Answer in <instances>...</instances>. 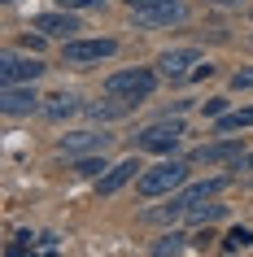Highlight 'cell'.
<instances>
[{
    "label": "cell",
    "mask_w": 253,
    "mask_h": 257,
    "mask_svg": "<svg viewBox=\"0 0 253 257\" xmlns=\"http://www.w3.org/2000/svg\"><path fill=\"white\" fill-rule=\"evenodd\" d=\"M223 188H227V179H205V183H192V188H184L179 196H171L161 209H144V218H148V222H171V218L188 214L197 201H210V196H218Z\"/></svg>",
    "instance_id": "cell-1"
},
{
    "label": "cell",
    "mask_w": 253,
    "mask_h": 257,
    "mask_svg": "<svg viewBox=\"0 0 253 257\" xmlns=\"http://www.w3.org/2000/svg\"><path fill=\"white\" fill-rule=\"evenodd\" d=\"M184 179H188L184 162H157V166H148L144 175L135 179V192H140L144 201H153V196H166V192L184 188Z\"/></svg>",
    "instance_id": "cell-2"
},
{
    "label": "cell",
    "mask_w": 253,
    "mask_h": 257,
    "mask_svg": "<svg viewBox=\"0 0 253 257\" xmlns=\"http://www.w3.org/2000/svg\"><path fill=\"white\" fill-rule=\"evenodd\" d=\"M153 87H157V74L153 70H118V74H109L105 79V92L118 96V100H131V105H140V100H148L153 96Z\"/></svg>",
    "instance_id": "cell-3"
},
{
    "label": "cell",
    "mask_w": 253,
    "mask_h": 257,
    "mask_svg": "<svg viewBox=\"0 0 253 257\" xmlns=\"http://www.w3.org/2000/svg\"><path fill=\"white\" fill-rule=\"evenodd\" d=\"M179 140H184V122H179V118H175V122L161 118V122H153V126H144L135 144H140L144 153H175V149H179Z\"/></svg>",
    "instance_id": "cell-4"
},
{
    "label": "cell",
    "mask_w": 253,
    "mask_h": 257,
    "mask_svg": "<svg viewBox=\"0 0 253 257\" xmlns=\"http://www.w3.org/2000/svg\"><path fill=\"white\" fill-rule=\"evenodd\" d=\"M118 53V40H66V48H61V57H66L70 66H92V61H105V57Z\"/></svg>",
    "instance_id": "cell-5"
},
{
    "label": "cell",
    "mask_w": 253,
    "mask_h": 257,
    "mask_svg": "<svg viewBox=\"0 0 253 257\" xmlns=\"http://www.w3.org/2000/svg\"><path fill=\"white\" fill-rule=\"evenodd\" d=\"M197 61H201L197 48H171V53L157 57V74H161V79H171V83H179V79H188V74H192V66H197Z\"/></svg>",
    "instance_id": "cell-6"
},
{
    "label": "cell",
    "mask_w": 253,
    "mask_h": 257,
    "mask_svg": "<svg viewBox=\"0 0 253 257\" xmlns=\"http://www.w3.org/2000/svg\"><path fill=\"white\" fill-rule=\"evenodd\" d=\"M244 157V144L240 140H218V144H201L192 153V162L197 166H236Z\"/></svg>",
    "instance_id": "cell-7"
},
{
    "label": "cell",
    "mask_w": 253,
    "mask_h": 257,
    "mask_svg": "<svg viewBox=\"0 0 253 257\" xmlns=\"http://www.w3.org/2000/svg\"><path fill=\"white\" fill-rule=\"evenodd\" d=\"M40 74H44L40 57H18V53H9L5 61H0V79H5V87H14V83H35Z\"/></svg>",
    "instance_id": "cell-8"
},
{
    "label": "cell",
    "mask_w": 253,
    "mask_h": 257,
    "mask_svg": "<svg viewBox=\"0 0 253 257\" xmlns=\"http://www.w3.org/2000/svg\"><path fill=\"white\" fill-rule=\"evenodd\" d=\"M44 96H35V87L31 83H14V87H5V96H0V109L9 113V118H22V113H35Z\"/></svg>",
    "instance_id": "cell-9"
},
{
    "label": "cell",
    "mask_w": 253,
    "mask_h": 257,
    "mask_svg": "<svg viewBox=\"0 0 253 257\" xmlns=\"http://www.w3.org/2000/svg\"><path fill=\"white\" fill-rule=\"evenodd\" d=\"M135 22L140 27H175V22H184L188 9L179 5V0H166V5H148V9H131Z\"/></svg>",
    "instance_id": "cell-10"
},
{
    "label": "cell",
    "mask_w": 253,
    "mask_h": 257,
    "mask_svg": "<svg viewBox=\"0 0 253 257\" xmlns=\"http://www.w3.org/2000/svg\"><path fill=\"white\" fill-rule=\"evenodd\" d=\"M35 31L48 35V40H70V35L83 31V27H79V18L70 14V9H61V14H40L35 18Z\"/></svg>",
    "instance_id": "cell-11"
},
{
    "label": "cell",
    "mask_w": 253,
    "mask_h": 257,
    "mask_svg": "<svg viewBox=\"0 0 253 257\" xmlns=\"http://www.w3.org/2000/svg\"><path fill=\"white\" fill-rule=\"evenodd\" d=\"M105 144H109V136L101 131H74V136H61L57 140V149L66 153V157H83V153H105Z\"/></svg>",
    "instance_id": "cell-12"
},
{
    "label": "cell",
    "mask_w": 253,
    "mask_h": 257,
    "mask_svg": "<svg viewBox=\"0 0 253 257\" xmlns=\"http://www.w3.org/2000/svg\"><path fill=\"white\" fill-rule=\"evenodd\" d=\"M135 170H144V166L135 162V157H127V162H118V166H109L105 175L96 179V192H101V196H114L122 183H131V179H135Z\"/></svg>",
    "instance_id": "cell-13"
},
{
    "label": "cell",
    "mask_w": 253,
    "mask_h": 257,
    "mask_svg": "<svg viewBox=\"0 0 253 257\" xmlns=\"http://www.w3.org/2000/svg\"><path fill=\"white\" fill-rule=\"evenodd\" d=\"M79 109V96H70V92H57V96H44V118H53V122H61V118H70Z\"/></svg>",
    "instance_id": "cell-14"
},
{
    "label": "cell",
    "mask_w": 253,
    "mask_h": 257,
    "mask_svg": "<svg viewBox=\"0 0 253 257\" xmlns=\"http://www.w3.org/2000/svg\"><path fill=\"white\" fill-rule=\"evenodd\" d=\"M101 170H109L101 153H83V157H74V175H79V179H96Z\"/></svg>",
    "instance_id": "cell-15"
},
{
    "label": "cell",
    "mask_w": 253,
    "mask_h": 257,
    "mask_svg": "<svg viewBox=\"0 0 253 257\" xmlns=\"http://www.w3.org/2000/svg\"><path fill=\"white\" fill-rule=\"evenodd\" d=\"M253 126V109H240V113H223L218 118V136H231V131H244Z\"/></svg>",
    "instance_id": "cell-16"
},
{
    "label": "cell",
    "mask_w": 253,
    "mask_h": 257,
    "mask_svg": "<svg viewBox=\"0 0 253 257\" xmlns=\"http://www.w3.org/2000/svg\"><path fill=\"white\" fill-rule=\"evenodd\" d=\"M253 244V231L249 227H236V231H227L223 235V253H240V248H249Z\"/></svg>",
    "instance_id": "cell-17"
},
{
    "label": "cell",
    "mask_w": 253,
    "mask_h": 257,
    "mask_svg": "<svg viewBox=\"0 0 253 257\" xmlns=\"http://www.w3.org/2000/svg\"><path fill=\"white\" fill-rule=\"evenodd\" d=\"M188 214L197 218V222H214V218H223V214H227V205H201V201H197Z\"/></svg>",
    "instance_id": "cell-18"
},
{
    "label": "cell",
    "mask_w": 253,
    "mask_h": 257,
    "mask_svg": "<svg viewBox=\"0 0 253 257\" xmlns=\"http://www.w3.org/2000/svg\"><path fill=\"white\" fill-rule=\"evenodd\" d=\"M188 235H179V231H171V235H161V240H153V253H179L184 248Z\"/></svg>",
    "instance_id": "cell-19"
},
{
    "label": "cell",
    "mask_w": 253,
    "mask_h": 257,
    "mask_svg": "<svg viewBox=\"0 0 253 257\" xmlns=\"http://www.w3.org/2000/svg\"><path fill=\"white\" fill-rule=\"evenodd\" d=\"M249 87H253V66H244L231 74V92H249Z\"/></svg>",
    "instance_id": "cell-20"
},
{
    "label": "cell",
    "mask_w": 253,
    "mask_h": 257,
    "mask_svg": "<svg viewBox=\"0 0 253 257\" xmlns=\"http://www.w3.org/2000/svg\"><path fill=\"white\" fill-rule=\"evenodd\" d=\"M223 113H227V100H223V96L205 100V118H223Z\"/></svg>",
    "instance_id": "cell-21"
},
{
    "label": "cell",
    "mask_w": 253,
    "mask_h": 257,
    "mask_svg": "<svg viewBox=\"0 0 253 257\" xmlns=\"http://www.w3.org/2000/svg\"><path fill=\"white\" fill-rule=\"evenodd\" d=\"M57 5H61V9H96L101 0H57Z\"/></svg>",
    "instance_id": "cell-22"
},
{
    "label": "cell",
    "mask_w": 253,
    "mask_h": 257,
    "mask_svg": "<svg viewBox=\"0 0 253 257\" xmlns=\"http://www.w3.org/2000/svg\"><path fill=\"white\" fill-rule=\"evenodd\" d=\"M210 240H214V235H210V222H205V231H197V235H192V248H205Z\"/></svg>",
    "instance_id": "cell-23"
},
{
    "label": "cell",
    "mask_w": 253,
    "mask_h": 257,
    "mask_svg": "<svg viewBox=\"0 0 253 257\" xmlns=\"http://www.w3.org/2000/svg\"><path fill=\"white\" fill-rule=\"evenodd\" d=\"M35 248H44V253H53V248H57V235H53V231H48V235H40V240H35Z\"/></svg>",
    "instance_id": "cell-24"
},
{
    "label": "cell",
    "mask_w": 253,
    "mask_h": 257,
    "mask_svg": "<svg viewBox=\"0 0 253 257\" xmlns=\"http://www.w3.org/2000/svg\"><path fill=\"white\" fill-rule=\"evenodd\" d=\"M131 9H148V5H166V0H127Z\"/></svg>",
    "instance_id": "cell-25"
},
{
    "label": "cell",
    "mask_w": 253,
    "mask_h": 257,
    "mask_svg": "<svg viewBox=\"0 0 253 257\" xmlns=\"http://www.w3.org/2000/svg\"><path fill=\"white\" fill-rule=\"evenodd\" d=\"M236 170H253V153H244V157H240V162H236Z\"/></svg>",
    "instance_id": "cell-26"
}]
</instances>
